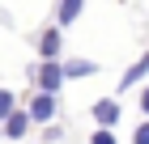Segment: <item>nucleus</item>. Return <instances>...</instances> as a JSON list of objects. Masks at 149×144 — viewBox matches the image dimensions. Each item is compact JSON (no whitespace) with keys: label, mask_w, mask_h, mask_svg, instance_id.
Masks as SVG:
<instances>
[{"label":"nucleus","mask_w":149,"mask_h":144,"mask_svg":"<svg viewBox=\"0 0 149 144\" xmlns=\"http://www.w3.org/2000/svg\"><path fill=\"white\" fill-rule=\"evenodd\" d=\"M0 140H4V136H0Z\"/></svg>","instance_id":"nucleus-12"},{"label":"nucleus","mask_w":149,"mask_h":144,"mask_svg":"<svg viewBox=\"0 0 149 144\" xmlns=\"http://www.w3.org/2000/svg\"><path fill=\"white\" fill-rule=\"evenodd\" d=\"M9 144H13V140H9Z\"/></svg>","instance_id":"nucleus-13"},{"label":"nucleus","mask_w":149,"mask_h":144,"mask_svg":"<svg viewBox=\"0 0 149 144\" xmlns=\"http://www.w3.org/2000/svg\"><path fill=\"white\" fill-rule=\"evenodd\" d=\"M60 47H64L60 30H43V34H38V55H43V59H60Z\"/></svg>","instance_id":"nucleus-6"},{"label":"nucleus","mask_w":149,"mask_h":144,"mask_svg":"<svg viewBox=\"0 0 149 144\" xmlns=\"http://www.w3.org/2000/svg\"><path fill=\"white\" fill-rule=\"evenodd\" d=\"M26 132H30V114H26L22 106H13V110L4 114V119H0V136H4V140H13V144H17V140H22Z\"/></svg>","instance_id":"nucleus-2"},{"label":"nucleus","mask_w":149,"mask_h":144,"mask_svg":"<svg viewBox=\"0 0 149 144\" xmlns=\"http://www.w3.org/2000/svg\"><path fill=\"white\" fill-rule=\"evenodd\" d=\"M94 123H98V127H115V123H119V102L115 98H98L94 102Z\"/></svg>","instance_id":"nucleus-4"},{"label":"nucleus","mask_w":149,"mask_h":144,"mask_svg":"<svg viewBox=\"0 0 149 144\" xmlns=\"http://www.w3.org/2000/svg\"><path fill=\"white\" fill-rule=\"evenodd\" d=\"M145 72H149V55H141L136 64H132V68H128V72H124V81H119V85H124V89L141 85V81H145Z\"/></svg>","instance_id":"nucleus-8"},{"label":"nucleus","mask_w":149,"mask_h":144,"mask_svg":"<svg viewBox=\"0 0 149 144\" xmlns=\"http://www.w3.org/2000/svg\"><path fill=\"white\" fill-rule=\"evenodd\" d=\"M81 9H85V0H60V9H56V21L60 25H72L81 17Z\"/></svg>","instance_id":"nucleus-7"},{"label":"nucleus","mask_w":149,"mask_h":144,"mask_svg":"<svg viewBox=\"0 0 149 144\" xmlns=\"http://www.w3.org/2000/svg\"><path fill=\"white\" fill-rule=\"evenodd\" d=\"M60 72H64V81H81V76H94L98 64L94 59H68V64H60Z\"/></svg>","instance_id":"nucleus-5"},{"label":"nucleus","mask_w":149,"mask_h":144,"mask_svg":"<svg viewBox=\"0 0 149 144\" xmlns=\"http://www.w3.org/2000/svg\"><path fill=\"white\" fill-rule=\"evenodd\" d=\"M22 110L30 114V123H51L56 119V93H34L30 106H22Z\"/></svg>","instance_id":"nucleus-3"},{"label":"nucleus","mask_w":149,"mask_h":144,"mask_svg":"<svg viewBox=\"0 0 149 144\" xmlns=\"http://www.w3.org/2000/svg\"><path fill=\"white\" fill-rule=\"evenodd\" d=\"M34 85H38V93H60V85H64L60 59H43V64L34 68Z\"/></svg>","instance_id":"nucleus-1"},{"label":"nucleus","mask_w":149,"mask_h":144,"mask_svg":"<svg viewBox=\"0 0 149 144\" xmlns=\"http://www.w3.org/2000/svg\"><path fill=\"white\" fill-rule=\"evenodd\" d=\"M132 144H149V123H141L136 136H132Z\"/></svg>","instance_id":"nucleus-11"},{"label":"nucleus","mask_w":149,"mask_h":144,"mask_svg":"<svg viewBox=\"0 0 149 144\" xmlns=\"http://www.w3.org/2000/svg\"><path fill=\"white\" fill-rule=\"evenodd\" d=\"M90 144H115V127H98L90 136Z\"/></svg>","instance_id":"nucleus-10"},{"label":"nucleus","mask_w":149,"mask_h":144,"mask_svg":"<svg viewBox=\"0 0 149 144\" xmlns=\"http://www.w3.org/2000/svg\"><path fill=\"white\" fill-rule=\"evenodd\" d=\"M13 106H17V98H13V89H4V85H0V119H4V114H9Z\"/></svg>","instance_id":"nucleus-9"}]
</instances>
